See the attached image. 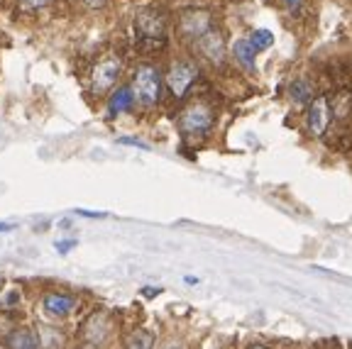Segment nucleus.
<instances>
[{"label":"nucleus","mask_w":352,"mask_h":349,"mask_svg":"<svg viewBox=\"0 0 352 349\" xmlns=\"http://www.w3.org/2000/svg\"><path fill=\"white\" fill-rule=\"evenodd\" d=\"M132 95L140 105L152 108L162 98V74L154 64H140L132 74Z\"/></svg>","instance_id":"1"},{"label":"nucleus","mask_w":352,"mask_h":349,"mask_svg":"<svg viewBox=\"0 0 352 349\" xmlns=\"http://www.w3.org/2000/svg\"><path fill=\"white\" fill-rule=\"evenodd\" d=\"M120 59L116 54H108L94 66V71H91V93L94 95H103L108 93L110 88L116 86L118 76H120Z\"/></svg>","instance_id":"2"},{"label":"nucleus","mask_w":352,"mask_h":349,"mask_svg":"<svg viewBox=\"0 0 352 349\" xmlns=\"http://www.w3.org/2000/svg\"><path fill=\"white\" fill-rule=\"evenodd\" d=\"M179 127H182V132L186 137H204L213 127V113H210L208 105L193 103L182 113Z\"/></svg>","instance_id":"3"},{"label":"nucleus","mask_w":352,"mask_h":349,"mask_svg":"<svg viewBox=\"0 0 352 349\" xmlns=\"http://www.w3.org/2000/svg\"><path fill=\"white\" fill-rule=\"evenodd\" d=\"M198 78V69L193 61L188 59H182L176 61L174 66L169 69V76H166V86H169L171 95L174 98H184L188 91H191V86L196 83Z\"/></svg>","instance_id":"4"},{"label":"nucleus","mask_w":352,"mask_h":349,"mask_svg":"<svg viewBox=\"0 0 352 349\" xmlns=\"http://www.w3.org/2000/svg\"><path fill=\"white\" fill-rule=\"evenodd\" d=\"M306 125L314 137H323L330 127V100L328 95H318L308 103L306 110Z\"/></svg>","instance_id":"5"},{"label":"nucleus","mask_w":352,"mask_h":349,"mask_svg":"<svg viewBox=\"0 0 352 349\" xmlns=\"http://www.w3.org/2000/svg\"><path fill=\"white\" fill-rule=\"evenodd\" d=\"M164 17L157 10H144L138 15V32L142 42H152L154 47L164 42Z\"/></svg>","instance_id":"6"},{"label":"nucleus","mask_w":352,"mask_h":349,"mask_svg":"<svg viewBox=\"0 0 352 349\" xmlns=\"http://www.w3.org/2000/svg\"><path fill=\"white\" fill-rule=\"evenodd\" d=\"M74 306H76V298L66 293H47L42 300L44 313L52 317H66L74 311Z\"/></svg>","instance_id":"7"},{"label":"nucleus","mask_w":352,"mask_h":349,"mask_svg":"<svg viewBox=\"0 0 352 349\" xmlns=\"http://www.w3.org/2000/svg\"><path fill=\"white\" fill-rule=\"evenodd\" d=\"M182 30L186 37H204L206 32H210V17L206 12H186L182 17Z\"/></svg>","instance_id":"8"},{"label":"nucleus","mask_w":352,"mask_h":349,"mask_svg":"<svg viewBox=\"0 0 352 349\" xmlns=\"http://www.w3.org/2000/svg\"><path fill=\"white\" fill-rule=\"evenodd\" d=\"M132 105H135V95H132V88H127V86H122V88H118L113 95H110V100H108V113L116 117V115H122V113H127V110H132Z\"/></svg>","instance_id":"9"},{"label":"nucleus","mask_w":352,"mask_h":349,"mask_svg":"<svg viewBox=\"0 0 352 349\" xmlns=\"http://www.w3.org/2000/svg\"><path fill=\"white\" fill-rule=\"evenodd\" d=\"M232 54H235L237 64H242L248 71H254L257 69V64H254V47L250 44V39H237L235 44H232Z\"/></svg>","instance_id":"10"},{"label":"nucleus","mask_w":352,"mask_h":349,"mask_svg":"<svg viewBox=\"0 0 352 349\" xmlns=\"http://www.w3.org/2000/svg\"><path fill=\"white\" fill-rule=\"evenodd\" d=\"M289 98H292L296 105H303V103H308V100H314V83L303 76L296 78V81L289 86Z\"/></svg>","instance_id":"11"},{"label":"nucleus","mask_w":352,"mask_h":349,"mask_svg":"<svg viewBox=\"0 0 352 349\" xmlns=\"http://www.w3.org/2000/svg\"><path fill=\"white\" fill-rule=\"evenodd\" d=\"M201 49L210 61H223V39L210 30L201 37Z\"/></svg>","instance_id":"12"},{"label":"nucleus","mask_w":352,"mask_h":349,"mask_svg":"<svg viewBox=\"0 0 352 349\" xmlns=\"http://www.w3.org/2000/svg\"><path fill=\"white\" fill-rule=\"evenodd\" d=\"M8 349H39V344L30 330L20 328L8 337Z\"/></svg>","instance_id":"13"},{"label":"nucleus","mask_w":352,"mask_h":349,"mask_svg":"<svg viewBox=\"0 0 352 349\" xmlns=\"http://www.w3.org/2000/svg\"><path fill=\"white\" fill-rule=\"evenodd\" d=\"M352 113V95L347 91L338 93V95H333V100H330V115H336V117H347V115Z\"/></svg>","instance_id":"14"},{"label":"nucleus","mask_w":352,"mask_h":349,"mask_svg":"<svg viewBox=\"0 0 352 349\" xmlns=\"http://www.w3.org/2000/svg\"><path fill=\"white\" fill-rule=\"evenodd\" d=\"M125 349H154V335L149 330H135L127 337Z\"/></svg>","instance_id":"15"},{"label":"nucleus","mask_w":352,"mask_h":349,"mask_svg":"<svg viewBox=\"0 0 352 349\" xmlns=\"http://www.w3.org/2000/svg\"><path fill=\"white\" fill-rule=\"evenodd\" d=\"M272 42H274V34H272L270 30H254V32L250 34V44L254 47V52L267 49V47H272Z\"/></svg>","instance_id":"16"},{"label":"nucleus","mask_w":352,"mask_h":349,"mask_svg":"<svg viewBox=\"0 0 352 349\" xmlns=\"http://www.w3.org/2000/svg\"><path fill=\"white\" fill-rule=\"evenodd\" d=\"M76 245H78L76 240H59V242H54V249L59 251V254H69Z\"/></svg>","instance_id":"17"},{"label":"nucleus","mask_w":352,"mask_h":349,"mask_svg":"<svg viewBox=\"0 0 352 349\" xmlns=\"http://www.w3.org/2000/svg\"><path fill=\"white\" fill-rule=\"evenodd\" d=\"M120 144H127V147H138V149H149L147 142H142V139H135V137H122V139H118Z\"/></svg>","instance_id":"18"},{"label":"nucleus","mask_w":352,"mask_h":349,"mask_svg":"<svg viewBox=\"0 0 352 349\" xmlns=\"http://www.w3.org/2000/svg\"><path fill=\"white\" fill-rule=\"evenodd\" d=\"M76 215H78V218H91V220H103V218H108V213H96V210H83V207H78Z\"/></svg>","instance_id":"19"},{"label":"nucleus","mask_w":352,"mask_h":349,"mask_svg":"<svg viewBox=\"0 0 352 349\" xmlns=\"http://www.w3.org/2000/svg\"><path fill=\"white\" fill-rule=\"evenodd\" d=\"M22 5L28 8V10H37V8H42V5H47L50 0H20Z\"/></svg>","instance_id":"20"},{"label":"nucleus","mask_w":352,"mask_h":349,"mask_svg":"<svg viewBox=\"0 0 352 349\" xmlns=\"http://www.w3.org/2000/svg\"><path fill=\"white\" fill-rule=\"evenodd\" d=\"M160 293H162L160 286H144V289H142V295H144V298H154V295H160Z\"/></svg>","instance_id":"21"},{"label":"nucleus","mask_w":352,"mask_h":349,"mask_svg":"<svg viewBox=\"0 0 352 349\" xmlns=\"http://www.w3.org/2000/svg\"><path fill=\"white\" fill-rule=\"evenodd\" d=\"M284 5L289 8V10H298V8L303 5V0H284Z\"/></svg>","instance_id":"22"},{"label":"nucleus","mask_w":352,"mask_h":349,"mask_svg":"<svg viewBox=\"0 0 352 349\" xmlns=\"http://www.w3.org/2000/svg\"><path fill=\"white\" fill-rule=\"evenodd\" d=\"M17 225L15 223H0V235H6V232H12Z\"/></svg>","instance_id":"23"},{"label":"nucleus","mask_w":352,"mask_h":349,"mask_svg":"<svg viewBox=\"0 0 352 349\" xmlns=\"http://www.w3.org/2000/svg\"><path fill=\"white\" fill-rule=\"evenodd\" d=\"M184 281H186V284H188V286L198 284V278H196V276H186V278H184Z\"/></svg>","instance_id":"24"},{"label":"nucleus","mask_w":352,"mask_h":349,"mask_svg":"<svg viewBox=\"0 0 352 349\" xmlns=\"http://www.w3.org/2000/svg\"><path fill=\"white\" fill-rule=\"evenodd\" d=\"M248 349H270V347H262V344H254V347H248Z\"/></svg>","instance_id":"25"},{"label":"nucleus","mask_w":352,"mask_h":349,"mask_svg":"<svg viewBox=\"0 0 352 349\" xmlns=\"http://www.w3.org/2000/svg\"><path fill=\"white\" fill-rule=\"evenodd\" d=\"M166 349H182V347H179V344H169Z\"/></svg>","instance_id":"26"},{"label":"nucleus","mask_w":352,"mask_h":349,"mask_svg":"<svg viewBox=\"0 0 352 349\" xmlns=\"http://www.w3.org/2000/svg\"><path fill=\"white\" fill-rule=\"evenodd\" d=\"M0 349H3V347H0Z\"/></svg>","instance_id":"27"}]
</instances>
